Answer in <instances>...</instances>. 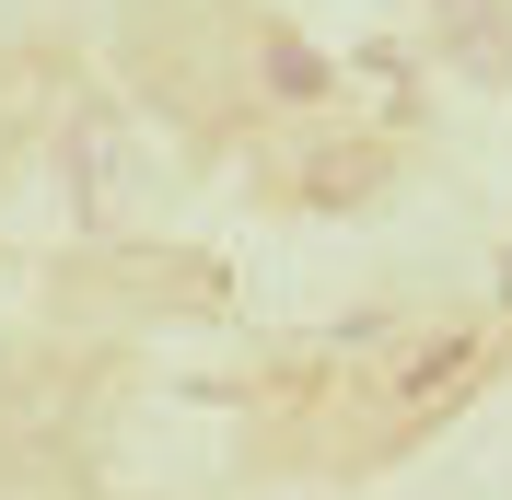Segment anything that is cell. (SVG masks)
<instances>
[{
    "label": "cell",
    "mask_w": 512,
    "mask_h": 500,
    "mask_svg": "<svg viewBox=\"0 0 512 500\" xmlns=\"http://www.w3.org/2000/svg\"><path fill=\"white\" fill-rule=\"evenodd\" d=\"M268 94H291V105L326 94V59H315V47H268Z\"/></svg>",
    "instance_id": "cell-2"
},
{
    "label": "cell",
    "mask_w": 512,
    "mask_h": 500,
    "mask_svg": "<svg viewBox=\"0 0 512 500\" xmlns=\"http://www.w3.org/2000/svg\"><path fill=\"white\" fill-rule=\"evenodd\" d=\"M501 280H512V256H501Z\"/></svg>",
    "instance_id": "cell-3"
},
{
    "label": "cell",
    "mask_w": 512,
    "mask_h": 500,
    "mask_svg": "<svg viewBox=\"0 0 512 500\" xmlns=\"http://www.w3.org/2000/svg\"><path fill=\"white\" fill-rule=\"evenodd\" d=\"M466 361H478V338H431V349H419V373H408V407H443L454 384H466Z\"/></svg>",
    "instance_id": "cell-1"
}]
</instances>
